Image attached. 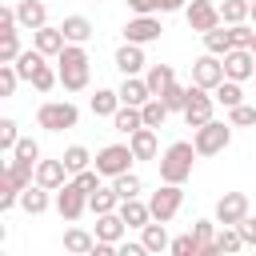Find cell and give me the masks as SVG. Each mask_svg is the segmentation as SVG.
I'll use <instances>...</instances> for the list:
<instances>
[{"instance_id":"7a4b0ae2","label":"cell","mask_w":256,"mask_h":256,"mask_svg":"<svg viewBox=\"0 0 256 256\" xmlns=\"http://www.w3.org/2000/svg\"><path fill=\"white\" fill-rule=\"evenodd\" d=\"M196 156H200V152H196L192 140H176V144H168L164 156L156 160V164H160V180H168V184H184V180L192 176Z\"/></svg>"},{"instance_id":"44dd1931","label":"cell","mask_w":256,"mask_h":256,"mask_svg":"<svg viewBox=\"0 0 256 256\" xmlns=\"http://www.w3.org/2000/svg\"><path fill=\"white\" fill-rule=\"evenodd\" d=\"M124 232H128V224H124L120 212H104V216H96V240H112V244H120Z\"/></svg>"},{"instance_id":"52a82bcc","label":"cell","mask_w":256,"mask_h":256,"mask_svg":"<svg viewBox=\"0 0 256 256\" xmlns=\"http://www.w3.org/2000/svg\"><path fill=\"white\" fill-rule=\"evenodd\" d=\"M184 20H188V28H192V32H200V36L224 24V20H220V4H216V0H188Z\"/></svg>"},{"instance_id":"6da1fadb","label":"cell","mask_w":256,"mask_h":256,"mask_svg":"<svg viewBox=\"0 0 256 256\" xmlns=\"http://www.w3.org/2000/svg\"><path fill=\"white\" fill-rule=\"evenodd\" d=\"M88 52L84 44H64V52L56 56V72H60V84L64 92H84L88 88Z\"/></svg>"},{"instance_id":"d6a6232c","label":"cell","mask_w":256,"mask_h":256,"mask_svg":"<svg viewBox=\"0 0 256 256\" xmlns=\"http://www.w3.org/2000/svg\"><path fill=\"white\" fill-rule=\"evenodd\" d=\"M240 248H244L240 228H236V224H220V232H216V252H240Z\"/></svg>"},{"instance_id":"2e32d148","label":"cell","mask_w":256,"mask_h":256,"mask_svg":"<svg viewBox=\"0 0 256 256\" xmlns=\"http://www.w3.org/2000/svg\"><path fill=\"white\" fill-rule=\"evenodd\" d=\"M16 20H20V28H44L48 24V8H44V0H20L16 4Z\"/></svg>"},{"instance_id":"ba28073f","label":"cell","mask_w":256,"mask_h":256,"mask_svg":"<svg viewBox=\"0 0 256 256\" xmlns=\"http://www.w3.org/2000/svg\"><path fill=\"white\" fill-rule=\"evenodd\" d=\"M212 112H216V96H212L208 88L192 84V92H188V104H184V120H188V128H200V124H208V120H212Z\"/></svg>"},{"instance_id":"9a60e30c","label":"cell","mask_w":256,"mask_h":256,"mask_svg":"<svg viewBox=\"0 0 256 256\" xmlns=\"http://www.w3.org/2000/svg\"><path fill=\"white\" fill-rule=\"evenodd\" d=\"M68 176H72V172H68L64 156H60V160H40V164H36V184H44V188H52V192L64 188Z\"/></svg>"},{"instance_id":"cb8c5ba5","label":"cell","mask_w":256,"mask_h":256,"mask_svg":"<svg viewBox=\"0 0 256 256\" xmlns=\"http://www.w3.org/2000/svg\"><path fill=\"white\" fill-rule=\"evenodd\" d=\"M112 128H116V132H124V136H132L136 128H144V112H140L136 104H120V108H116V116H112Z\"/></svg>"},{"instance_id":"4dcf8cb0","label":"cell","mask_w":256,"mask_h":256,"mask_svg":"<svg viewBox=\"0 0 256 256\" xmlns=\"http://www.w3.org/2000/svg\"><path fill=\"white\" fill-rule=\"evenodd\" d=\"M120 208V196H116V188H96L92 196H88V212H96V216H104V212H116Z\"/></svg>"},{"instance_id":"4316f807","label":"cell","mask_w":256,"mask_h":256,"mask_svg":"<svg viewBox=\"0 0 256 256\" xmlns=\"http://www.w3.org/2000/svg\"><path fill=\"white\" fill-rule=\"evenodd\" d=\"M212 96H216V104H224V108H236V104H244V88H240V80H220L216 88H212Z\"/></svg>"},{"instance_id":"db71d44e","label":"cell","mask_w":256,"mask_h":256,"mask_svg":"<svg viewBox=\"0 0 256 256\" xmlns=\"http://www.w3.org/2000/svg\"><path fill=\"white\" fill-rule=\"evenodd\" d=\"M252 80H256V76H252Z\"/></svg>"},{"instance_id":"b9f144b4","label":"cell","mask_w":256,"mask_h":256,"mask_svg":"<svg viewBox=\"0 0 256 256\" xmlns=\"http://www.w3.org/2000/svg\"><path fill=\"white\" fill-rule=\"evenodd\" d=\"M228 124H232V128H256V108H252V104L228 108Z\"/></svg>"},{"instance_id":"d590c367","label":"cell","mask_w":256,"mask_h":256,"mask_svg":"<svg viewBox=\"0 0 256 256\" xmlns=\"http://www.w3.org/2000/svg\"><path fill=\"white\" fill-rule=\"evenodd\" d=\"M112 188H116V196H120V200H128V196H140V188H144V184H140V176L128 168V172L112 176Z\"/></svg>"},{"instance_id":"7c38bea8","label":"cell","mask_w":256,"mask_h":256,"mask_svg":"<svg viewBox=\"0 0 256 256\" xmlns=\"http://www.w3.org/2000/svg\"><path fill=\"white\" fill-rule=\"evenodd\" d=\"M160 20H156V12L152 16H132L128 24H124V40H132V44H156L160 40Z\"/></svg>"},{"instance_id":"83f0119b","label":"cell","mask_w":256,"mask_h":256,"mask_svg":"<svg viewBox=\"0 0 256 256\" xmlns=\"http://www.w3.org/2000/svg\"><path fill=\"white\" fill-rule=\"evenodd\" d=\"M196 240H200V256H212L216 252V232H220V220H196L192 224Z\"/></svg>"},{"instance_id":"5b68a950","label":"cell","mask_w":256,"mask_h":256,"mask_svg":"<svg viewBox=\"0 0 256 256\" xmlns=\"http://www.w3.org/2000/svg\"><path fill=\"white\" fill-rule=\"evenodd\" d=\"M132 160H136V156H132V144H104V148L92 156V164H96L100 176H108V180L120 176V172H128Z\"/></svg>"},{"instance_id":"7402d4cb","label":"cell","mask_w":256,"mask_h":256,"mask_svg":"<svg viewBox=\"0 0 256 256\" xmlns=\"http://www.w3.org/2000/svg\"><path fill=\"white\" fill-rule=\"evenodd\" d=\"M48 192H52V188H44V184H28V188L20 192V208H24L28 216L48 212V204H52V200H48Z\"/></svg>"},{"instance_id":"ee69618b","label":"cell","mask_w":256,"mask_h":256,"mask_svg":"<svg viewBox=\"0 0 256 256\" xmlns=\"http://www.w3.org/2000/svg\"><path fill=\"white\" fill-rule=\"evenodd\" d=\"M16 140H20V124H16L12 116H4V120H0V148H4V152H12V148H16Z\"/></svg>"},{"instance_id":"9c48e42d","label":"cell","mask_w":256,"mask_h":256,"mask_svg":"<svg viewBox=\"0 0 256 256\" xmlns=\"http://www.w3.org/2000/svg\"><path fill=\"white\" fill-rule=\"evenodd\" d=\"M220 60H224V76H228V80H240V84H244V80L256 76V56H252V48H228Z\"/></svg>"},{"instance_id":"8fae6325","label":"cell","mask_w":256,"mask_h":256,"mask_svg":"<svg viewBox=\"0 0 256 256\" xmlns=\"http://www.w3.org/2000/svg\"><path fill=\"white\" fill-rule=\"evenodd\" d=\"M220 80H224V60H220L216 52H204V56L192 64V84H200V88L212 92Z\"/></svg>"},{"instance_id":"30bf717a","label":"cell","mask_w":256,"mask_h":256,"mask_svg":"<svg viewBox=\"0 0 256 256\" xmlns=\"http://www.w3.org/2000/svg\"><path fill=\"white\" fill-rule=\"evenodd\" d=\"M84 208H88V192L84 188H76L72 180L64 184V188H56V212L72 224V220H80L84 216Z\"/></svg>"},{"instance_id":"f6af8a7d","label":"cell","mask_w":256,"mask_h":256,"mask_svg":"<svg viewBox=\"0 0 256 256\" xmlns=\"http://www.w3.org/2000/svg\"><path fill=\"white\" fill-rule=\"evenodd\" d=\"M228 36H232V48H252V40H256V32L248 28V20L244 24H228Z\"/></svg>"},{"instance_id":"74e56055","label":"cell","mask_w":256,"mask_h":256,"mask_svg":"<svg viewBox=\"0 0 256 256\" xmlns=\"http://www.w3.org/2000/svg\"><path fill=\"white\" fill-rule=\"evenodd\" d=\"M188 92H192V88H184V84H176V80H172V84L160 92V100L168 104V112H184V104H188Z\"/></svg>"},{"instance_id":"7bdbcfd3","label":"cell","mask_w":256,"mask_h":256,"mask_svg":"<svg viewBox=\"0 0 256 256\" xmlns=\"http://www.w3.org/2000/svg\"><path fill=\"white\" fill-rule=\"evenodd\" d=\"M20 52H24V48H20V36H16V32L0 36V64H16Z\"/></svg>"},{"instance_id":"d4e9b609","label":"cell","mask_w":256,"mask_h":256,"mask_svg":"<svg viewBox=\"0 0 256 256\" xmlns=\"http://www.w3.org/2000/svg\"><path fill=\"white\" fill-rule=\"evenodd\" d=\"M0 176H4V180H12L16 188H28V184L36 180V164H32V160H20V156H12V160H8V168H4Z\"/></svg>"},{"instance_id":"1f68e13d","label":"cell","mask_w":256,"mask_h":256,"mask_svg":"<svg viewBox=\"0 0 256 256\" xmlns=\"http://www.w3.org/2000/svg\"><path fill=\"white\" fill-rule=\"evenodd\" d=\"M92 248H96V236H92V232H84V228H68V232H64V252L84 256V252H92Z\"/></svg>"},{"instance_id":"8992f818","label":"cell","mask_w":256,"mask_h":256,"mask_svg":"<svg viewBox=\"0 0 256 256\" xmlns=\"http://www.w3.org/2000/svg\"><path fill=\"white\" fill-rule=\"evenodd\" d=\"M180 204H184V188H180V184H168V180H160V188H156L152 200H148L152 220H164V224L180 212Z\"/></svg>"},{"instance_id":"ffe728a7","label":"cell","mask_w":256,"mask_h":256,"mask_svg":"<svg viewBox=\"0 0 256 256\" xmlns=\"http://www.w3.org/2000/svg\"><path fill=\"white\" fill-rule=\"evenodd\" d=\"M120 216H124V224L128 228H144L148 220H152V208L140 200V196H128V200H120V208H116Z\"/></svg>"},{"instance_id":"603a6c76","label":"cell","mask_w":256,"mask_h":256,"mask_svg":"<svg viewBox=\"0 0 256 256\" xmlns=\"http://www.w3.org/2000/svg\"><path fill=\"white\" fill-rule=\"evenodd\" d=\"M60 32H64L68 44H88V40H92V20H88V16H64Z\"/></svg>"},{"instance_id":"ac0fdd59","label":"cell","mask_w":256,"mask_h":256,"mask_svg":"<svg viewBox=\"0 0 256 256\" xmlns=\"http://www.w3.org/2000/svg\"><path fill=\"white\" fill-rule=\"evenodd\" d=\"M32 44H36V48H40L44 56H60L68 40H64V32H60V28L44 24V28H36V32H32Z\"/></svg>"},{"instance_id":"681fc988","label":"cell","mask_w":256,"mask_h":256,"mask_svg":"<svg viewBox=\"0 0 256 256\" xmlns=\"http://www.w3.org/2000/svg\"><path fill=\"white\" fill-rule=\"evenodd\" d=\"M116 252H120V256H144L148 248H144V240H136V244H132V240H120Z\"/></svg>"},{"instance_id":"f907efd6","label":"cell","mask_w":256,"mask_h":256,"mask_svg":"<svg viewBox=\"0 0 256 256\" xmlns=\"http://www.w3.org/2000/svg\"><path fill=\"white\" fill-rule=\"evenodd\" d=\"M124 4H128L136 16H152V12H156V0H124Z\"/></svg>"},{"instance_id":"e0dca14e","label":"cell","mask_w":256,"mask_h":256,"mask_svg":"<svg viewBox=\"0 0 256 256\" xmlns=\"http://www.w3.org/2000/svg\"><path fill=\"white\" fill-rule=\"evenodd\" d=\"M128 144H132V156L136 160H156V152H160V144H156V128H136L132 136H128Z\"/></svg>"},{"instance_id":"60d3db41","label":"cell","mask_w":256,"mask_h":256,"mask_svg":"<svg viewBox=\"0 0 256 256\" xmlns=\"http://www.w3.org/2000/svg\"><path fill=\"white\" fill-rule=\"evenodd\" d=\"M168 252H172V256H200V240H196V232L176 236V240L168 244Z\"/></svg>"},{"instance_id":"836d02e7","label":"cell","mask_w":256,"mask_h":256,"mask_svg":"<svg viewBox=\"0 0 256 256\" xmlns=\"http://www.w3.org/2000/svg\"><path fill=\"white\" fill-rule=\"evenodd\" d=\"M248 12H252V0H224L220 4V20L224 24H244Z\"/></svg>"},{"instance_id":"5bb4252c","label":"cell","mask_w":256,"mask_h":256,"mask_svg":"<svg viewBox=\"0 0 256 256\" xmlns=\"http://www.w3.org/2000/svg\"><path fill=\"white\" fill-rule=\"evenodd\" d=\"M116 68H120L124 76H140V72L148 68V60H144V44L124 40V44L116 48Z\"/></svg>"},{"instance_id":"f5cc1de1","label":"cell","mask_w":256,"mask_h":256,"mask_svg":"<svg viewBox=\"0 0 256 256\" xmlns=\"http://www.w3.org/2000/svg\"><path fill=\"white\" fill-rule=\"evenodd\" d=\"M248 20H252V24H256V0H252V12H248Z\"/></svg>"},{"instance_id":"816d5d0a","label":"cell","mask_w":256,"mask_h":256,"mask_svg":"<svg viewBox=\"0 0 256 256\" xmlns=\"http://www.w3.org/2000/svg\"><path fill=\"white\" fill-rule=\"evenodd\" d=\"M188 8V0H156V12H180Z\"/></svg>"},{"instance_id":"e575fe53","label":"cell","mask_w":256,"mask_h":256,"mask_svg":"<svg viewBox=\"0 0 256 256\" xmlns=\"http://www.w3.org/2000/svg\"><path fill=\"white\" fill-rule=\"evenodd\" d=\"M232 48V36H228V24H220V28H212V32H204V52H216V56H224Z\"/></svg>"},{"instance_id":"f1b7e54d","label":"cell","mask_w":256,"mask_h":256,"mask_svg":"<svg viewBox=\"0 0 256 256\" xmlns=\"http://www.w3.org/2000/svg\"><path fill=\"white\" fill-rule=\"evenodd\" d=\"M144 80H148V88H152V96H160L172 80H176V72H172V64H148V72H144Z\"/></svg>"},{"instance_id":"ab89813d","label":"cell","mask_w":256,"mask_h":256,"mask_svg":"<svg viewBox=\"0 0 256 256\" xmlns=\"http://www.w3.org/2000/svg\"><path fill=\"white\" fill-rule=\"evenodd\" d=\"M64 164H68V172L76 176V172H84V168H92V152H88L84 144H72V148L64 152Z\"/></svg>"},{"instance_id":"4fadbf2b","label":"cell","mask_w":256,"mask_h":256,"mask_svg":"<svg viewBox=\"0 0 256 256\" xmlns=\"http://www.w3.org/2000/svg\"><path fill=\"white\" fill-rule=\"evenodd\" d=\"M248 208H252V204H248L244 192H224V196L216 200V220H220V224H240V220L248 216Z\"/></svg>"},{"instance_id":"d6986e66","label":"cell","mask_w":256,"mask_h":256,"mask_svg":"<svg viewBox=\"0 0 256 256\" xmlns=\"http://www.w3.org/2000/svg\"><path fill=\"white\" fill-rule=\"evenodd\" d=\"M116 92H120L124 104H136V108H144V104L152 100V88H148V80H140V76H124V84H120Z\"/></svg>"},{"instance_id":"7dc6e473","label":"cell","mask_w":256,"mask_h":256,"mask_svg":"<svg viewBox=\"0 0 256 256\" xmlns=\"http://www.w3.org/2000/svg\"><path fill=\"white\" fill-rule=\"evenodd\" d=\"M16 84H20L16 64H0V96H12V92H16Z\"/></svg>"},{"instance_id":"f546056e","label":"cell","mask_w":256,"mask_h":256,"mask_svg":"<svg viewBox=\"0 0 256 256\" xmlns=\"http://www.w3.org/2000/svg\"><path fill=\"white\" fill-rule=\"evenodd\" d=\"M120 104H124L120 92H112V88H96V96H92V116H116Z\"/></svg>"},{"instance_id":"8d00e7d4","label":"cell","mask_w":256,"mask_h":256,"mask_svg":"<svg viewBox=\"0 0 256 256\" xmlns=\"http://www.w3.org/2000/svg\"><path fill=\"white\" fill-rule=\"evenodd\" d=\"M28 84H32L36 92H52V88L60 84V72H56L52 64H40V68L32 72V80H28Z\"/></svg>"},{"instance_id":"f35d334b","label":"cell","mask_w":256,"mask_h":256,"mask_svg":"<svg viewBox=\"0 0 256 256\" xmlns=\"http://www.w3.org/2000/svg\"><path fill=\"white\" fill-rule=\"evenodd\" d=\"M140 112H144V124H148V128H164V120H168V104H164L160 96H152Z\"/></svg>"},{"instance_id":"484cf974","label":"cell","mask_w":256,"mask_h":256,"mask_svg":"<svg viewBox=\"0 0 256 256\" xmlns=\"http://www.w3.org/2000/svg\"><path fill=\"white\" fill-rule=\"evenodd\" d=\"M140 240H144V248L148 252H164L172 240H168V232H164V220H148L144 228H140Z\"/></svg>"},{"instance_id":"bcb514c9","label":"cell","mask_w":256,"mask_h":256,"mask_svg":"<svg viewBox=\"0 0 256 256\" xmlns=\"http://www.w3.org/2000/svg\"><path fill=\"white\" fill-rule=\"evenodd\" d=\"M12 156H20V160H32V164H40V144H36L32 136H20V140H16V148H12Z\"/></svg>"},{"instance_id":"277c9868","label":"cell","mask_w":256,"mask_h":256,"mask_svg":"<svg viewBox=\"0 0 256 256\" xmlns=\"http://www.w3.org/2000/svg\"><path fill=\"white\" fill-rule=\"evenodd\" d=\"M192 144L200 156H220L228 144H232V124H220V120H208L192 132Z\"/></svg>"},{"instance_id":"c3c4849f","label":"cell","mask_w":256,"mask_h":256,"mask_svg":"<svg viewBox=\"0 0 256 256\" xmlns=\"http://www.w3.org/2000/svg\"><path fill=\"white\" fill-rule=\"evenodd\" d=\"M236 228H240V236H244V244H256V216H252V212H248V216H244V220H240Z\"/></svg>"},{"instance_id":"3957f363","label":"cell","mask_w":256,"mask_h":256,"mask_svg":"<svg viewBox=\"0 0 256 256\" xmlns=\"http://www.w3.org/2000/svg\"><path fill=\"white\" fill-rule=\"evenodd\" d=\"M76 120H80V108L72 100H44L36 108V124L48 132H68V128H76Z\"/></svg>"}]
</instances>
